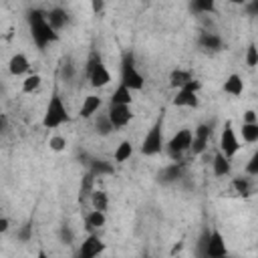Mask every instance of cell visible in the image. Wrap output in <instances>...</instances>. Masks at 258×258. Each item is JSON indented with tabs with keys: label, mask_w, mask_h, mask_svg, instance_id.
<instances>
[{
	"label": "cell",
	"mask_w": 258,
	"mask_h": 258,
	"mask_svg": "<svg viewBox=\"0 0 258 258\" xmlns=\"http://www.w3.org/2000/svg\"><path fill=\"white\" fill-rule=\"evenodd\" d=\"M26 20H28L30 36H32V40H34V44H36L38 48H46L50 42L58 40V32L48 24L44 10L32 8V10L26 14Z\"/></svg>",
	"instance_id": "cell-1"
},
{
	"label": "cell",
	"mask_w": 258,
	"mask_h": 258,
	"mask_svg": "<svg viewBox=\"0 0 258 258\" xmlns=\"http://www.w3.org/2000/svg\"><path fill=\"white\" fill-rule=\"evenodd\" d=\"M69 119H71V115H69V109H67L64 101L60 99V95L54 93L46 103V109H44V115H42V127L44 129H56V127L64 125Z\"/></svg>",
	"instance_id": "cell-2"
},
{
	"label": "cell",
	"mask_w": 258,
	"mask_h": 258,
	"mask_svg": "<svg viewBox=\"0 0 258 258\" xmlns=\"http://www.w3.org/2000/svg\"><path fill=\"white\" fill-rule=\"evenodd\" d=\"M163 145H165V141H163V113H161L155 119V123L149 127V131L145 133L139 151L143 155H147V157H153L163 149Z\"/></svg>",
	"instance_id": "cell-3"
},
{
	"label": "cell",
	"mask_w": 258,
	"mask_h": 258,
	"mask_svg": "<svg viewBox=\"0 0 258 258\" xmlns=\"http://www.w3.org/2000/svg\"><path fill=\"white\" fill-rule=\"evenodd\" d=\"M121 85L129 87L131 91H141L145 87V79L137 71L133 52H125L123 54V60H121Z\"/></svg>",
	"instance_id": "cell-4"
},
{
	"label": "cell",
	"mask_w": 258,
	"mask_h": 258,
	"mask_svg": "<svg viewBox=\"0 0 258 258\" xmlns=\"http://www.w3.org/2000/svg\"><path fill=\"white\" fill-rule=\"evenodd\" d=\"M202 256H208V258H222L228 254V246H226V240L222 236L220 230H206L204 236H202Z\"/></svg>",
	"instance_id": "cell-5"
},
{
	"label": "cell",
	"mask_w": 258,
	"mask_h": 258,
	"mask_svg": "<svg viewBox=\"0 0 258 258\" xmlns=\"http://www.w3.org/2000/svg\"><path fill=\"white\" fill-rule=\"evenodd\" d=\"M191 139H194L191 129H187V127L177 129V131L171 135V139L167 141V153H169V157H171L173 161H181V155H183L185 151H189Z\"/></svg>",
	"instance_id": "cell-6"
},
{
	"label": "cell",
	"mask_w": 258,
	"mask_h": 258,
	"mask_svg": "<svg viewBox=\"0 0 258 258\" xmlns=\"http://www.w3.org/2000/svg\"><path fill=\"white\" fill-rule=\"evenodd\" d=\"M200 81L191 79L187 81L181 89H177L175 97H173V107H187V109H196L198 107V91H200Z\"/></svg>",
	"instance_id": "cell-7"
},
{
	"label": "cell",
	"mask_w": 258,
	"mask_h": 258,
	"mask_svg": "<svg viewBox=\"0 0 258 258\" xmlns=\"http://www.w3.org/2000/svg\"><path fill=\"white\" fill-rule=\"evenodd\" d=\"M218 149H220L226 157H230V159L240 151V141H238L236 131H234V127H232V121H226V123H224V127H222Z\"/></svg>",
	"instance_id": "cell-8"
},
{
	"label": "cell",
	"mask_w": 258,
	"mask_h": 258,
	"mask_svg": "<svg viewBox=\"0 0 258 258\" xmlns=\"http://www.w3.org/2000/svg\"><path fill=\"white\" fill-rule=\"evenodd\" d=\"M107 115H109V119H111V123H113L115 129H121V127L129 125L131 119H133L131 105H113V103H109Z\"/></svg>",
	"instance_id": "cell-9"
},
{
	"label": "cell",
	"mask_w": 258,
	"mask_h": 258,
	"mask_svg": "<svg viewBox=\"0 0 258 258\" xmlns=\"http://www.w3.org/2000/svg\"><path fill=\"white\" fill-rule=\"evenodd\" d=\"M191 133H194V139H191L189 151H191L194 155H200V153H204V151H206V147H208V143H210L212 127H210L208 123H200Z\"/></svg>",
	"instance_id": "cell-10"
},
{
	"label": "cell",
	"mask_w": 258,
	"mask_h": 258,
	"mask_svg": "<svg viewBox=\"0 0 258 258\" xmlns=\"http://www.w3.org/2000/svg\"><path fill=\"white\" fill-rule=\"evenodd\" d=\"M105 252V242L93 232L85 238V242H81V248H79V256L81 258H95L99 254Z\"/></svg>",
	"instance_id": "cell-11"
},
{
	"label": "cell",
	"mask_w": 258,
	"mask_h": 258,
	"mask_svg": "<svg viewBox=\"0 0 258 258\" xmlns=\"http://www.w3.org/2000/svg\"><path fill=\"white\" fill-rule=\"evenodd\" d=\"M87 79H89L91 87H95V89L107 87V85L111 83V73H109V69L105 67L103 58H101L93 69H89V71H87Z\"/></svg>",
	"instance_id": "cell-12"
},
{
	"label": "cell",
	"mask_w": 258,
	"mask_h": 258,
	"mask_svg": "<svg viewBox=\"0 0 258 258\" xmlns=\"http://www.w3.org/2000/svg\"><path fill=\"white\" fill-rule=\"evenodd\" d=\"M183 177V165L181 161H173L165 167H161V171L157 173V181L163 183V185H169V183H175Z\"/></svg>",
	"instance_id": "cell-13"
},
{
	"label": "cell",
	"mask_w": 258,
	"mask_h": 258,
	"mask_svg": "<svg viewBox=\"0 0 258 258\" xmlns=\"http://www.w3.org/2000/svg\"><path fill=\"white\" fill-rule=\"evenodd\" d=\"M28 69H30V60H28V56L24 52H16V54L10 56V60H8V73L12 77L26 75Z\"/></svg>",
	"instance_id": "cell-14"
},
{
	"label": "cell",
	"mask_w": 258,
	"mask_h": 258,
	"mask_svg": "<svg viewBox=\"0 0 258 258\" xmlns=\"http://www.w3.org/2000/svg\"><path fill=\"white\" fill-rule=\"evenodd\" d=\"M101 105H103V99H101L99 95H87V97L83 99V103H81L79 117H83V119L95 117V113L101 109Z\"/></svg>",
	"instance_id": "cell-15"
},
{
	"label": "cell",
	"mask_w": 258,
	"mask_h": 258,
	"mask_svg": "<svg viewBox=\"0 0 258 258\" xmlns=\"http://www.w3.org/2000/svg\"><path fill=\"white\" fill-rule=\"evenodd\" d=\"M212 169H214V175H216V177H226V175H230V171H232L230 157H226V155L218 149L216 155H214V159H212Z\"/></svg>",
	"instance_id": "cell-16"
},
{
	"label": "cell",
	"mask_w": 258,
	"mask_h": 258,
	"mask_svg": "<svg viewBox=\"0 0 258 258\" xmlns=\"http://www.w3.org/2000/svg\"><path fill=\"white\" fill-rule=\"evenodd\" d=\"M46 20H48V24L58 32V30H62L67 24H69V12L64 10V8H52V10H48L46 12Z\"/></svg>",
	"instance_id": "cell-17"
},
{
	"label": "cell",
	"mask_w": 258,
	"mask_h": 258,
	"mask_svg": "<svg viewBox=\"0 0 258 258\" xmlns=\"http://www.w3.org/2000/svg\"><path fill=\"white\" fill-rule=\"evenodd\" d=\"M222 89H224V93H228L232 97H240L244 93V81H242V77L238 73H232L230 77H226Z\"/></svg>",
	"instance_id": "cell-18"
},
{
	"label": "cell",
	"mask_w": 258,
	"mask_h": 258,
	"mask_svg": "<svg viewBox=\"0 0 258 258\" xmlns=\"http://www.w3.org/2000/svg\"><path fill=\"white\" fill-rule=\"evenodd\" d=\"M200 46L206 48V50H222L224 40L216 32H202L200 34Z\"/></svg>",
	"instance_id": "cell-19"
},
{
	"label": "cell",
	"mask_w": 258,
	"mask_h": 258,
	"mask_svg": "<svg viewBox=\"0 0 258 258\" xmlns=\"http://www.w3.org/2000/svg\"><path fill=\"white\" fill-rule=\"evenodd\" d=\"M105 222H107V218H105V212H101V210H91L87 216H85V228L87 230H91V232H95V230H99V228H103L105 226Z\"/></svg>",
	"instance_id": "cell-20"
},
{
	"label": "cell",
	"mask_w": 258,
	"mask_h": 258,
	"mask_svg": "<svg viewBox=\"0 0 258 258\" xmlns=\"http://www.w3.org/2000/svg\"><path fill=\"white\" fill-rule=\"evenodd\" d=\"M194 79V75L189 73V71H185V69H173L171 73H169V87L171 89H181L187 81H191Z\"/></svg>",
	"instance_id": "cell-21"
},
{
	"label": "cell",
	"mask_w": 258,
	"mask_h": 258,
	"mask_svg": "<svg viewBox=\"0 0 258 258\" xmlns=\"http://www.w3.org/2000/svg\"><path fill=\"white\" fill-rule=\"evenodd\" d=\"M131 155H133V143H131L129 139H123V141L115 147V151H113L115 163H125V161H129Z\"/></svg>",
	"instance_id": "cell-22"
},
{
	"label": "cell",
	"mask_w": 258,
	"mask_h": 258,
	"mask_svg": "<svg viewBox=\"0 0 258 258\" xmlns=\"http://www.w3.org/2000/svg\"><path fill=\"white\" fill-rule=\"evenodd\" d=\"M95 131L99 135H109V133L115 131V127H113V123H111L107 113H99V111L95 113Z\"/></svg>",
	"instance_id": "cell-23"
},
{
	"label": "cell",
	"mask_w": 258,
	"mask_h": 258,
	"mask_svg": "<svg viewBox=\"0 0 258 258\" xmlns=\"http://www.w3.org/2000/svg\"><path fill=\"white\" fill-rule=\"evenodd\" d=\"M131 101H133L131 89L119 83V87H117V89L113 91V95H111V103H113V105H131Z\"/></svg>",
	"instance_id": "cell-24"
},
{
	"label": "cell",
	"mask_w": 258,
	"mask_h": 258,
	"mask_svg": "<svg viewBox=\"0 0 258 258\" xmlns=\"http://www.w3.org/2000/svg\"><path fill=\"white\" fill-rule=\"evenodd\" d=\"M89 171L95 175V177H101V175H111L113 173V165L105 159H91L89 163Z\"/></svg>",
	"instance_id": "cell-25"
},
{
	"label": "cell",
	"mask_w": 258,
	"mask_h": 258,
	"mask_svg": "<svg viewBox=\"0 0 258 258\" xmlns=\"http://www.w3.org/2000/svg\"><path fill=\"white\" fill-rule=\"evenodd\" d=\"M89 200H91V204H93L95 210L105 212V210L109 208V196H107V191H103V189H97V187H95V189L91 191Z\"/></svg>",
	"instance_id": "cell-26"
},
{
	"label": "cell",
	"mask_w": 258,
	"mask_h": 258,
	"mask_svg": "<svg viewBox=\"0 0 258 258\" xmlns=\"http://www.w3.org/2000/svg\"><path fill=\"white\" fill-rule=\"evenodd\" d=\"M95 189V175L89 171V173H85L83 175V179H81V187H79V200L83 202V200H89V196H91V191Z\"/></svg>",
	"instance_id": "cell-27"
},
{
	"label": "cell",
	"mask_w": 258,
	"mask_h": 258,
	"mask_svg": "<svg viewBox=\"0 0 258 258\" xmlns=\"http://www.w3.org/2000/svg\"><path fill=\"white\" fill-rule=\"evenodd\" d=\"M191 10L196 14H216V0H191Z\"/></svg>",
	"instance_id": "cell-28"
},
{
	"label": "cell",
	"mask_w": 258,
	"mask_h": 258,
	"mask_svg": "<svg viewBox=\"0 0 258 258\" xmlns=\"http://www.w3.org/2000/svg\"><path fill=\"white\" fill-rule=\"evenodd\" d=\"M42 85V77L38 73H32V75H26L24 81H22V91L24 93H34L38 91V87Z\"/></svg>",
	"instance_id": "cell-29"
},
{
	"label": "cell",
	"mask_w": 258,
	"mask_h": 258,
	"mask_svg": "<svg viewBox=\"0 0 258 258\" xmlns=\"http://www.w3.org/2000/svg\"><path fill=\"white\" fill-rule=\"evenodd\" d=\"M232 187L236 189V194H240V196H244V198L252 194V183H250V177H242V175L234 177Z\"/></svg>",
	"instance_id": "cell-30"
},
{
	"label": "cell",
	"mask_w": 258,
	"mask_h": 258,
	"mask_svg": "<svg viewBox=\"0 0 258 258\" xmlns=\"http://www.w3.org/2000/svg\"><path fill=\"white\" fill-rule=\"evenodd\" d=\"M242 139L246 143L258 141V123H242Z\"/></svg>",
	"instance_id": "cell-31"
},
{
	"label": "cell",
	"mask_w": 258,
	"mask_h": 258,
	"mask_svg": "<svg viewBox=\"0 0 258 258\" xmlns=\"http://www.w3.org/2000/svg\"><path fill=\"white\" fill-rule=\"evenodd\" d=\"M48 149H52V151H56V153L64 151V149H67V139H64L62 135H52V137L48 139Z\"/></svg>",
	"instance_id": "cell-32"
},
{
	"label": "cell",
	"mask_w": 258,
	"mask_h": 258,
	"mask_svg": "<svg viewBox=\"0 0 258 258\" xmlns=\"http://www.w3.org/2000/svg\"><path fill=\"white\" fill-rule=\"evenodd\" d=\"M246 64L250 69H254L258 64V50H256V44L254 42H250L248 48H246Z\"/></svg>",
	"instance_id": "cell-33"
},
{
	"label": "cell",
	"mask_w": 258,
	"mask_h": 258,
	"mask_svg": "<svg viewBox=\"0 0 258 258\" xmlns=\"http://www.w3.org/2000/svg\"><path fill=\"white\" fill-rule=\"evenodd\" d=\"M60 75H62L64 81H71V79H73V75H75V64H73L69 58L62 60V64H60Z\"/></svg>",
	"instance_id": "cell-34"
},
{
	"label": "cell",
	"mask_w": 258,
	"mask_h": 258,
	"mask_svg": "<svg viewBox=\"0 0 258 258\" xmlns=\"http://www.w3.org/2000/svg\"><path fill=\"white\" fill-rule=\"evenodd\" d=\"M246 173L248 175H258V153H254L248 163H246Z\"/></svg>",
	"instance_id": "cell-35"
},
{
	"label": "cell",
	"mask_w": 258,
	"mask_h": 258,
	"mask_svg": "<svg viewBox=\"0 0 258 258\" xmlns=\"http://www.w3.org/2000/svg\"><path fill=\"white\" fill-rule=\"evenodd\" d=\"M18 238H20L22 242H28V240L32 238V226H30V224H24V226L20 228V232H18Z\"/></svg>",
	"instance_id": "cell-36"
},
{
	"label": "cell",
	"mask_w": 258,
	"mask_h": 258,
	"mask_svg": "<svg viewBox=\"0 0 258 258\" xmlns=\"http://www.w3.org/2000/svg\"><path fill=\"white\" fill-rule=\"evenodd\" d=\"M246 10H248V14L250 16H256L258 14V0H246Z\"/></svg>",
	"instance_id": "cell-37"
},
{
	"label": "cell",
	"mask_w": 258,
	"mask_h": 258,
	"mask_svg": "<svg viewBox=\"0 0 258 258\" xmlns=\"http://www.w3.org/2000/svg\"><path fill=\"white\" fill-rule=\"evenodd\" d=\"M91 10L93 14H101L105 10V0H91Z\"/></svg>",
	"instance_id": "cell-38"
},
{
	"label": "cell",
	"mask_w": 258,
	"mask_h": 258,
	"mask_svg": "<svg viewBox=\"0 0 258 258\" xmlns=\"http://www.w3.org/2000/svg\"><path fill=\"white\" fill-rule=\"evenodd\" d=\"M242 123H258V117H256V111L254 109H248L244 113V121Z\"/></svg>",
	"instance_id": "cell-39"
},
{
	"label": "cell",
	"mask_w": 258,
	"mask_h": 258,
	"mask_svg": "<svg viewBox=\"0 0 258 258\" xmlns=\"http://www.w3.org/2000/svg\"><path fill=\"white\" fill-rule=\"evenodd\" d=\"M60 238H62L64 242H73V232H71L69 226H62V228H60Z\"/></svg>",
	"instance_id": "cell-40"
},
{
	"label": "cell",
	"mask_w": 258,
	"mask_h": 258,
	"mask_svg": "<svg viewBox=\"0 0 258 258\" xmlns=\"http://www.w3.org/2000/svg\"><path fill=\"white\" fill-rule=\"evenodd\" d=\"M6 129V117H4V113H0V133Z\"/></svg>",
	"instance_id": "cell-41"
},
{
	"label": "cell",
	"mask_w": 258,
	"mask_h": 258,
	"mask_svg": "<svg viewBox=\"0 0 258 258\" xmlns=\"http://www.w3.org/2000/svg\"><path fill=\"white\" fill-rule=\"evenodd\" d=\"M232 4H236V6H244L246 4V0H230Z\"/></svg>",
	"instance_id": "cell-42"
},
{
	"label": "cell",
	"mask_w": 258,
	"mask_h": 258,
	"mask_svg": "<svg viewBox=\"0 0 258 258\" xmlns=\"http://www.w3.org/2000/svg\"><path fill=\"white\" fill-rule=\"evenodd\" d=\"M0 113H2V107H0Z\"/></svg>",
	"instance_id": "cell-43"
}]
</instances>
